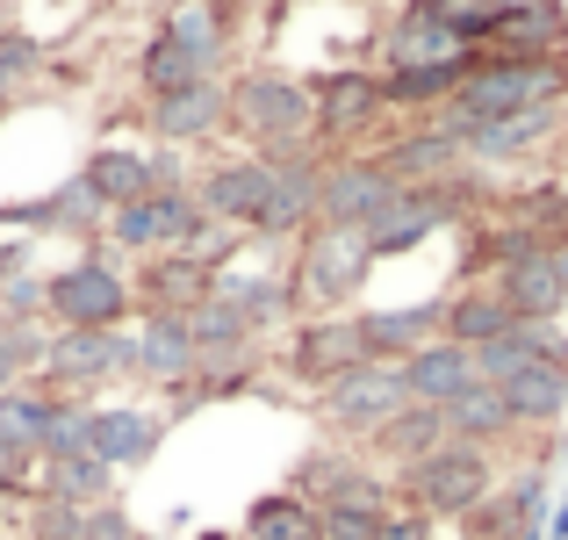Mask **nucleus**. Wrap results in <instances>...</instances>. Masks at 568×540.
<instances>
[{"label": "nucleus", "instance_id": "obj_1", "mask_svg": "<svg viewBox=\"0 0 568 540\" xmlns=\"http://www.w3.org/2000/svg\"><path fill=\"white\" fill-rule=\"evenodd\" d=\"M231 130L260 159H281V152L317 144V101H310V80L288 72V66L231 72Z\"/></svg>", "mask_w": 568, "mask_h": 540}, {"label": "nucleus", "instance_id": "obj_2", "mask_svg": "<svg viewBox=\"0 0 568 540\" xmlns=\"http://www.w3.org/2000/svg\"><path fill=\"white\" fill-rule=\"evenodd\" d=\"M540 101H568V58L561 66H511V58L475 51V72L460 80V94L446 101L432 123H446L454 138H468V130L504 123V116H526V109H540Z\"/></svg>", "mask_w": 568, "mask_h": 540}, {"label": "nucleus", "instance_id": "obj_3", "mask_svg": "<svg viewBox=\"0 0 568 540\" xmlns=\"http://www.w3.org/2000/svg\"><path fill=\"white\" fill-rule=\"evenodd\" d=\"M130 318H138V289L115 267V252L87 246L80 260L43 274V324L51 332H109V324H130Z\"/></svg>", "mask_w": 568, "mask_h": 540}, {"label": "nucleus", "instance_id": "obj_4", "mask_svg": "<svg viewBox=\"0 0 568 540\" xmlns=\"http://www.w3.org/2000/svg\"><path fill=\"white\" fill-rule=\"evenodd\" d=\"M388 483H396V504L425 512L432 527H439V519L460 527V519L497 490V454H489V447H468V440H446V447H432L425 461L396 469Z\"/></svg>", "mask_w": 568, "mask_h": 540}, {"label": "nucleus", "instance_id": "obj_5", "mask_svg": "<svg viewBox=\"0 0 568 540\" xmlns=\"http://www.w3.org/2000/svg\"><path fill=\"white\" fill-rule=\"evenodd\" d=\"M367 274H375V252H367L361 231H332V223H310L303 238H295V303H303V318H332V310H353L367 289Z\"/></svg>", "mask_w": 568, "mask_h": 540}, {"label": "nucleus", "instance_id": "obj_6", "mask_svg": "<svg viewBox=\"0 0 568 540\" xmlns=\"http://www.w3.org/2000/svg\"><path fill=\"white\" fill-rule=\"evenodd\" d=\"M123 374L138 382V332H130V324H109V332H51V353H43L37 382L58 389V397L94 403L101 389H115Z\"/></svg>", "mask_w": 568, "mask_h": 540}, {"label": "nucleus", "instance_id": "obj_7", "mask_svg": "<svg viewBox=\"0 0 568 540\" xmlns=\"http://www.w3.org/2000/svg\"><path fill=\"white\" fill-rule=\"evenodd\" d=\"M310 101H317V152H361L367 138L388 123V101H382V72L375 66H332L310 80Z\"/></svg>", "mask_w": 568, "mask_h": 540}, {"label": "nucleus", "instance_id": "obj_8", "mask_svg": "<svg viewBox=\"0 0 568 540\" xmlns=\"http://www.w3.org/2000/svg\"><path fill=\"white\" fill-rule=\"evenodd\" d=\"M403 403H410L403 368H388V360H361V368L338 374L332 389H317V426L332 432V440H346V447H367Z\"/></svg>", "mask_w": 568, "mask_h": 540}, {"label": "nucleus", "instance_id": "obj_9", "mask_svg": "<svg viewBox=\"0 0 568 540\" xmlns=\"http://www.w3.org/2000/svg\"><path fill=\"white\" fill-rule=\"evenodd\" d=\"M367 360L361 347V310H332V318H295L281 332V360L274 368L303 389H332L338 374H353Z\"/></svg>", "mask_w": 568, "mask_h": 540}, {"label": "nucleus", "instance_id": "obj_10", "mask_svg": "<svg viewBox=\"0 0 568 540\" xmlns=\"http://www.w3.org/2000/svg\"><path fill=\"white\" fill-rule=\"evenodd\" d=\"M396 194H403V188L382 173L375 152H338V159H324L317 223H332V231H361V238H367V223H375L382 209L396 202Z\"/></svg>", "mask_w": 568, "mask_h": 540}, {"label": "nucleus", "instance_id": "obj_11", "mask_svg": "<svg viewBox=\"0 0 568 540\" xmlns=\"http://www.w3.org/2000/svg\"><path fill=\"white\" fill-rule=\"evenodd\" d=\"M266 188H274V167H266L260 152L209 159V167L194 173V202L209 209V223H223V231H237V238H252V231H260Z\"/></svg>", "mask_w": 568, "mask_h": 540}, {"label": "nucleus", "instance_id": "obj_12", "mask_svg": "<svg viewBox=\"0 0 568 540\" xmlns=\"http://www.w3.org/2000/svg\"><path fill=\"white\" fill-rule=\"evenodd\" d=\"M274 167V188H266V209H260V246H288V238H303L310 223H317V188H324V152L317 144H303V152H281L266 159Z\"/></svg>", "mask_w": 568, "mask_h": 540}, {"label": "nucleus", "instance_id": "obj_13", "mask_svg": "<svg viewBox=\"0 0 568 540\" xmlns=\"http://www.w3.org/2000/svg\"><path fill=\"white\" fill-rule=\"evenodd\" d=\"M144 130H152V144H181V152L223 138L231 130V80H187L173 94L144 101Z\"/></svg>", "mask_w": 568, "mask_h": 540}, {"label": "nucleus", "instance_id": "obj_14", "mask_svg": "<svg viewBox=\"0 0 568 540\" xmlns=\"http://www.w3.org/2000/svg\"><path fill=\"white\" fill-rule=\"evenodd\" d=\"M101 223H109V209L94 202V188H87L80 173L58 180L51 194H37V202L0 209V231H22V238H80V246H101Z\"/></svg>", "mask_w": 568, "mask_h": 540}, {"label": "nucleus", "instance_id": "obj_15", "mask_svg": "<svg viewBox=\"0 0 568 540\" xmlns=\"http://www.w3.org/2000/svg\"><path fill=\"white\" fill-rule=\"evenodd\" d=\"M540 512H547V469L526 461V469L497 476V490L460 519V533L468 540H532L540 533Z\"/></svg>", "mask_w": 568, "mask_h": 540}, {"label": "nucleus", "instance_id": "obj_16", "mask_svg": "<svg viewBox=\"0 0 568 540\" xmlns=\"http://www.w3.org/2000/svg\"><path fill=\"white\" fill-rule=\"evenodd\" d=\"M375 159H382V173L396 180V188H432V180H446V173L468 167L460 138L446 123H432V116H417L410 130H388V138L375 144Z\"/></svg>", "mask_w": 568, "mask_h": 540}, {"label": "nucleus", "instance_id": "obj_17", "mask_svg": "<svg viewBox=\"0 0 568 540\" xmlns=\"http://www.w3.org/2000/svg\"><path fill=\"white\" fill-rule=\"evenodd\" d=\"M561 130H568V101H540V109H526V116H504V123L468 130L460 152H468L475 173H489V167H518V159H532L540 144H555Z\"/></svg>", "mask_w": 568, "mask_h": 540}, {"label": "nucleus", "instance_id": "obj_18", "mask_svg": "<svg viewBox=\"0 0 568 540\" xmlns=\"http://www.w3.org/2000/svg\"><path fill=\"white\" fill-rule=\"evenodd\" d=\"M138 382L144 389H187L202 353H194V332H187V310H138Z\"/></svg>", "mask_w": 568, "mask_h": 540}, {"label": "nucleus", "instance_id": "obj_19", "mask_svg": "<svg viewBox=\"0 0 568 540\" xmlns=\"http://www.w3.org/2000/svg\"><path fill=\"white\" fill-rule=\"evenodd\" d=\"M216 296H223V303H237V318L252 324V339H274V332H288V324L303 318L288 267H237L231 260L216 274Z\"/></svg>", "mask_w": 568, "mask_h": 540}, {"label": "nucleus", "instance_id": "obj_20", "mask_svg": "<svg viewBox=\"0 0 568 540\" xmlns=\"http://www.w3.org/2000/svg\"><path fill=\"white\" fill-rule=\"evenodd\" d=\"M483 58H511V66H561V58H568V14H561V0H532V8L497 14V29L483 37Z\"/></svg>", "mask_w": 568, "mask_h": 540}, {"label": "nucleus", "instance_id": "obj_21", "mask_svg": "<svg viewBox=\"0 0 568 540\" xmlns=\"http://www.w3.org/2000/svg\"><path fill=\"white\" fill-rule=\"evenodd\" d=\"M87 447H94L115 476H138V469H152L159 447H166V418L144 411V403H94V432H87Z\"/></svg>", "mask_w": 568, "mask_h": 540}, {"label": "nucleus", "instance_id": "obj_22", "mask_svg": "<svg viewBox=\"0 0 568 540\" xmlns=\"http://www.w3.org/2000/svg\"><path fill=\"white\" fill-rule=\"evenodd\" d=\"M166 29L181 37V51L202 72L231 80V51H237V0H173Z\"/></svg>", "mask_w": 568, "mask_h": 540}, {"label": "nucleus", "instance_id": "obj_23", "mask_svg": "<svg viewBox=\"0 0 568 540\" xmlns=\"http://www.w3.org/2000/svg\"><path fill=\"white\" fill-rule=\"evenodd\" d=\"M216 274L223 267L202 260V252H152V260H138L130 289H138V310H194L216 289Z\"/></svg>", "mask_w": 568, "mask_h": 540}, {"label": "nucleus", "instance_id": "obj_24", "mask_svg": "<svg viewBox=\"0 0 568 540\" xmlns=\"http://www.w3.org/2000/svg\"><path fill=\"white\" fill-rule=\"evenodd\" d=\"M375 51H382V72H396V66H439V58H460L468 43H460L425 0H403V8L382 22Z\"/></svg>", "mask_w": 568, "mask_h": 540}, {"label": "nucleus", "instance_id": "obj_25", "mask_svg": "<svg viewBox=\"0 0 568 540\" xmlns=\"http://www.w3.org/2000/svg\"><path fill=\"white\" fill-rule=\"evenodd\" d=\"M497 296L518 310V318H568V246L526 252L497 274Z\"/></svg>", "mask_w": 568, "mask_h": 540}, {"label": "nucleus", "instance_id": "obj_26", "mask_svg": "<svg viewBox=\"0 0 568 540\" xmlns=\"http://www.w3.org/2000/svg\"><path fill=\"white\" fill-rule=\"evenodd\" d=\"M468 72H475V51L439 58V66H396V72H382V101H388V116H439L446 101L460 94Z\"/></svg>", "mask_w": 568, "mask_h": 540}, {"label": "nucleus", "instance_id": "obj_27", "mask_svg": "<svg viewBox=\"0 0 568 540\" xmlns=\"http://www.w3.org/2000/svg\"><path fill=\"white\" fill-rule=\"evenodd\" d=\"M518 324V310L497 296V281H460L454 296H439V339H454V347H489V339H504Z\"/></svg>", "mask_w": 568, "mask_h": 540}, {"label": "nucleus", "instance_id": "obj_28", "mask_svg": "<svg viewBox=\"0 0 568 540\" xmlns=\"http://www.w3.org/2000/svg\"><path fill=\"white\" fill-rule=\"evenodd\" d=\"M439 339V303H388V310H361V347L367 360H388L403 368L417 347Z\"/></svg>", "mask_w": 568, "mask_h": 540}, {"label": "nucleus", "instance_id": "obj_29", "mask_svg": "<svg viewBox=\"0 0 568 540\" xmlns=\"http://www.w3.org/2000/svg\"><path fill=\"white\" fill-rule=\"evenodd\" d=\"M483 374H475V353L454 347V339H432V347H417L403 360V389H410V403H432V411H446V403L460 397V389H475Z\"/></svg>", "mask_w": 568, "mask_h": 540}, {"label": "nucleus", "instance_id": "obj_30", "mask_svg": "<svg viewBox=\"0 0 568 540\" xmlns=\"http://www.w3.org/2000/svg\"><path fill=\"white\" fill-rule=\"evenodd\" d=\"M504 389V411H511L518 432H555L561 411H568V368L561 360H532V368H518Z\"/></svg>", "mask_w": 568, "mask_h": 540}, {"label": "nucleus", "instance_id": "obj_31", "mask_svg": "<svg viewBox=\"0 0 568 540\" xmlns=\"http://www.w3.org/2000/svg\"><path fill=\"white\" fill-rule=\"evenodd\" d=\"M446 440H454V432H446V411H432V403H403V411L388 418V426H382L375 440L361 447V454L375 461V469H388V476H396V469L425 461L432 447H446Z\"/></svg>", "mask_w": 568, "mask_h": 540}, {"label": "nucleus", "instance_id": "obj_32", "mask_svg": "<svg viewBox=\"0 0 568 540\" xmlns=\"http://www.w3.org/2000/svg\"><path fill=\"white\" fill-rule=\"evenodd\" d=\"M80 180L94 188V202H101V209H123V202H138V194H152V159H144V144L101 138L94 152H87Z\"/></svg>", "mask_w": 568, "mask_h": 540}, {"label": "nucleus", "instance_id": "obj_33", "mask_svg": "<svg viewBox=\"0 0 568 540\" xmlns=\"http://www.w3.org/2000/svg\"><path fill=\"white\" fill-rule=\"evenodd\" d=\"M446 432L468 440V447H489V454H504V447L518 440V426H511V411H504V389L497 382L460 389V397L446 403Z\"/></svg>", "mask_w": 568, "mask_h": 540}, {"label": "nucleus", "instance_id": "obj_34", "mask_svg": "<svg viewBox=\"0 0 568 540\" xmlns=\"http://www.w3.org/2000/svg\"><path fill=\"white\" fill-rule=\"evenodd\" d=\"M37 498H58V504H80V512H94V504H109V498H115V469H109L101 454H65V461H43Z\"/></svg>", "mask_w": 568, "mask_h": 540}, {"label": "nucleus", "instance_id": "obj_35", "mask_svg": "<svg viewBox=\"0 0 568 540\" xmlns=\"http://www.w3.org/2000/svg\"><path fill=\"white\" fill-rule=\"evenodd\" d=\"M237 540H324L317 533V504H303L288 483L266 490V498L245 504V527H237Z\"/></svg>", "mask_w": 568, "mask_h": 540}, {"label": "nucleus", "instance_id": "obj_36", "mask_svg": "<svg viewBox=\"0 0 568 540\" xmlns=\"http://www.w3.org/2000/svg\"><path fill=\"white\" fill-rule=\"evenodd\" d=\"M187 332H194V353L202 360H231V353H260V339H252V324L237 318V303H223L216 289L202 296V303L187 310Z\"/></svg>", "mask_w": 568, "mask_h": 540}, {"label": "nucleus", "instance_id": "obj_37", "mask_svg": "<svg viewBox=\"0 0 568 540\" xmlns=\"http://www.w3.org/2000/svg\"><path fill=\"white\" fill-rule=\"evenodd\" d=\"M187 80H216V72H202L194 58L181 51V37H173L166 22L144 37V51H138V87H144V101H159V94H173V87H187Z\"/></svg>", "mask_w": 568, "mask_h": 540}, {"label": "nucleus", "instance_id": "obj_38", "mask_svg": "<svg viewBox=\"0 0 568 540\" xmlns=\"http://www.w3.org/2000/svg\"><path fill=\"white\" fill-rule=\"evenodd\" d=\"M37 72H43V43L29 37V29H0V109H8Z\"/></svg>", "mask_w": 568, "mask_h": 540}, {"label": "nucleus", "instance_id": "obj_39", "mask_svg": "<svg viewBox=\"0 0 568 540\" xmlns=\"http://www.w3.org/2000/svg\"><path fill=\"white\" fill-rule=\"evenodd\" d=\"M425 8L439 14V22L454 29V37L468 43V51H483V37L497 29V8H489V0H425Z\"/></svg>", "mask_w": 568, "mask_h": 540}, {"label": "nucleus", "instance_id": "obj_40", "mask_svg": "<svg viewBox=\"0 0 568 540\" xmlns=\"http://www.w3.org/2000/svg\"><path fill=\"white\" fill-rule=\"evenodd\" d=\"M382 504H324V512H317V533L324 540H375L382 533Z\"/></svg>", "mask_w": 568, "mask_h": 540}, {"label": "nucleus", "instance_id": "obj_41", "mask_svg": "<svg viewBox=\"0 0 568 540\" xmlns=\"http://www.w3.org/2000/svg\"><path fill=\"white\" fill-rule=\"evenodd\" d=\"M0 324H43V274L37 267L0 281Z\"/></svg>", "mask_w": 568, "mask_h": 540}, {"label": "nucleus", "instance_id": "obj_42", "mask_svg": "<svg viewBox=\"0 0 568 540\" xmlns=\"http://www.w3.org/2000/svg\"><path fill=\"white\" fill-rule=\"evenodd\" d=\"M80 527H87L80 504H58V498L29 504V540H80Z\"/></svg>", "mask_w": 568, "mask_h": 540}, {"label": "nucleus", "instance_id": "obj_43", "mask_svg": "<svg viewBox=\"0 0 568 540\" xmlns=\"http://www.w3.org/2000/svg\"><path fill=\"white\" fill-rule=\"evenodd\" d=\"M80 540H144V533H138V519H130V504L109 498V504H94V512H87Z\"/></svg>", "mask_w": 568, "mask_h": 540}, {"label": "nucleus", "instance_id": "obj_44", "mask_svg": "<svg viewBox=\"0 0 568 540\" xmlns=\"http://www.w3.org/2000/svg\"><path fill=\"white\" fill-rule=\"evenodd\" d=\"M144 159H152V194L159 188H194V167L181 144H144Z\"/></svg>", "mask_w": 568, "mask_h": 540}, {"label": "nucleus", "instance_id": "obj_45", "mask_svg": "<svg viewBox=\"0 0 568 540\" xmlns=\"http://www.w3.org/2000/svg\"><path fill=\"white\" fill-rule=\"evenodd\" d=\"M375 540H432V519L410 512V504H388V519H382Z\"/></svg>", "mask_w": 568, "mask_h": 540}, {"label": "nucleus", "instance_id": "obj_46", "mask_svg": "<svg viewBox=\"0 0 568 540\" xmlns=\"http://www.w3.org/2000/svg\"><path fill=\"white\" fill-rule=\"evenodd\" d=\"M29 260H37V238H0V281H14V274H29Z\"/></svg>", "mask_w": 568, "mask_h": 540}, {"label": "nucleus", "instance_id": "obj_47", "mask_svg": "<svg viewBox=\"0 0 568 540\" xmlns=\"http://www.w3.org/2000/svg\"><path fill=\"white\" fill-rule=\"evenodd\" d=\"M14 382H29V368H22V360H14V347H8V339H0V397H8Z\"/></svg>", "mask_w": 568, "mask_h": 540}, {"label": "nucleus", "instance_id": "obj_48", "mask_svg": "<svg viewBox=\"0 0 568 540\" xmlns=\"http://www.w3.org/2000/svg\"><path fill=\"white\" fill-rule=\"evenodd\" d=\"M489 8H497V14H511V8H532V0H489Z\"/></svg>", "mask_w": 568, "mask_h": 540}]
</instances>
